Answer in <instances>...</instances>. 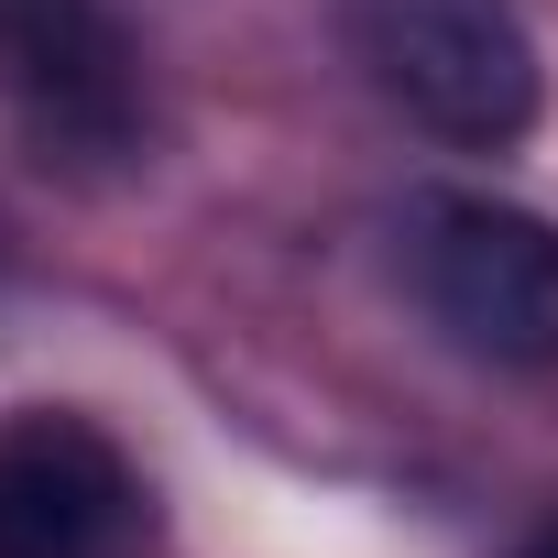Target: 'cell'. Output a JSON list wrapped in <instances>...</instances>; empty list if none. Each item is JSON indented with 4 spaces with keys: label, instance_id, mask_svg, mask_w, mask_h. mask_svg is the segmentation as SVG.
<instances>
[{
    "label": "cell",
    "instance_id": "6da1fadb",
    "mask_svg": "<svg viewBox=\"0 0 558 558\" xmlns=\"http://www.w3.org/2000/svg\"><path fill=\"white\" fill-rule=\"evenodd\" d=\"M416 307L493 373H558V219L471 186H427L405 208Z\"/></svg>",
    "mask_w": 558,
    "mask_h": 558
},
{
    "label": "cell",
    "instance_id": "7a4b0ae2",
    "mask_svg": "<svg viewBox=\"0 0 558 558\" xmlns=\"http://www.w3.org/2000/svg\"><path fill=\"white\" fill-rule=\"evenodd\" d=\"M351 45L373 88L460 154H493L536 121V34L514 0H351Z\"/></svg>",
    "mask_w": 558,
    "mask_h": 558
},
{
    "label": "cell",
    "instance_id": "3957f363",
    "mask_svg": "<svg viewBox=\"0 0 558 558\" xmlns=\"http://www.w3.org/2000/svg\"><path fill=\"white\" fill-rule=\"evenodd\" d=\"M0 99L45 165H110L143 132V66L99 0H0Z\"/></svg>",
    "mask_w": 558,
    "mask_h": 558
},
{
    "label": "cell",
    "instance_id": "277c9868",
    "mask_svg": "<svg viewBox=\"0 0 558 558\" xmlns=\"http://www.w3.org/2000/svg\"><path fill=\"white\" fill-rule=\"evenodd\" d=\"M132 525L143 482L88 416L23 405L0 427V558H121Z\"/></svg>",
    "mask_w": 558,
    "mask_h": 558
},
{
    "label": "cell",
    "instance_id": "5b68a950",
    "mask_svg": "<svg viewBox=\"0 0 558 558\" xmlns=\"http://www.w3.org/2000/svg\"><path fill=\"white\" fill-rule=\"evenodd\" d=\"M525 558H558V525H547V536H536V547H525Z\"/></svg>",
    "mask_w": 558,
    "mask_h": 558
}]
</instances>
